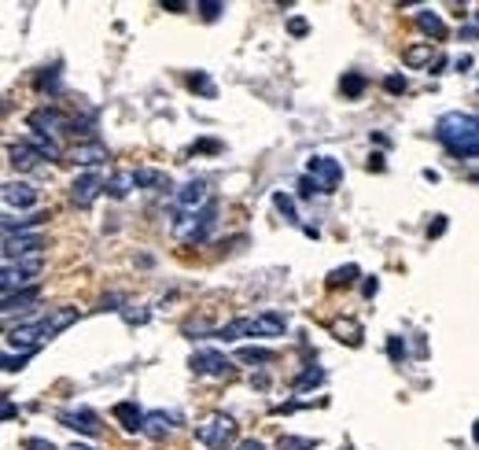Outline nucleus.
Here are the masks:
<instances>
[{"mask_svg":"<svg viewBox=\"0 0 479 450\" xmlns=\"http://www.w3.org/2000/svg\"><path fill=\"white\" fill-rule=\"evenodd\" d=\"M273 207L284 214V222H292V225L302 229V218H299V210H295V200H292V196H284V192H273Z\"/></svg>","mask_w":479,"mask_h":450,"instance_id":"nucleus-31","label":"nucleus"},{"mask_svg":"<svg viewBox=\"0 0 479 450\" xmlns=\"http://www.w3.org/2000/svg\"><path fill=\"white\" fill-rule=\"evenodd\" d=\"M8 163H11L15 170H26V174H34V170H45V166H41V155L34 152L26 140L8 144Z\"/></svg>","mask_w":479,"mask_h":450,"instance_id":"nucleus-16","label":"nucleus"},{"mask_svg":"<svg viewBox=\"0 0 479 450\" xmlns=\"http://www.w3.org/2000/svg\"><path fill=\"white\" fill-rule=\"evenodd\" d=\"M307 30H310L307 19H292V23H288V34H292V37H307Z\"/></svg>","mask_w":479,"mask_h":450,"instance_id":"nucleus-46","label":"nucleus"},{"mask_svg":"<svg viewBox=\"0 0 479 450\" xmlns=\"http://www.w3.org/2000/svg\"><path fill=\"white\" fill-rule=\"evenodd\" d=\"M307 174L321 185V196H329V192H336V185L343 181V166L332 155H314L310 166H307Z\"/></svg>","mask_w":479,"mask_h":450,"instance_id":"nucleus-6","label":"nucleus"},{"mask_svg":"<svg viewBox=\"0 0 479 450\" xmlns=\"http://www.w3.org/2000/svg\"><path fill=\"white\" fill-rule=\"evenodd\" d=\"M192 152H222V144H217V140H195Z\"/></svg>","mask_w":479,"mask_h":450,"instance_id":"nucleus-47","label":"nucleus"},{"mask_svg":"<svg viewBox=\"0 0 479 450\" xmlns=\"http://www.w3.org/2000/svg\"><path fill=\"white\" fill-rule=\"evenodd\" d=\"M111 414H115V421H122L125 432H140V428H144V417H148V414L140 410V406H137V402H129V399H125V402H115V410H111Z\"/></svg>","mask_w":479,"mask_h":450,"instance_id":"nucleus-17","label":"nucleus"},{"mask_svg":"<svg viewBox=\"0 0 479 450\" xmlns=\"http://www.w3.org/2000/svg\"><path fill=\"white\" fill-rule=\"evenodd\" d=\"M332 336L339 339V344H346V347H361V325H358L354 317L336 321V325H332Z\"/></svg>","mask_w":479,"mask_h":450,"instance_id":"nucleus-21","label":"nucleus"},{"mask_svg":"<svg viewBox=\"0 0 479 450\" xmlns=\"http://www.w3.org/2000/svg\"><path fill=\"white\" fill-rule=\"evenodd\" d=\"M195 332H207V336H214V329H210V321H185V336H195Z\"/></svg>","mask_w":479,"mask_h":450,"instance_id":"nucleus-41","label":"nucleus"},{"mask_svg":"<svg viewBox=\"0 0 479 450\" xmlns=\"http://www.w3.org/2000/svg\"><path fill=\"white\" fill-rule=\"evenodd\" d=\"M100 192H107L103 174H100V170H85V174H78L74 185H71V200L78 207H93V200L100 196Z\"/></svg>","mask_w":479,"mask_h":450,"instance_id":"nucleus-8","label":"nucleus"},{"mask_svg":"<svg viewBox=\"0 0 479 450\" xmlns=\"http://www.w3.org/2000/svg\"><path fill=\"white\" fill-rule=\"evenodd\" d=\"M34 203H37V188H34L30 181H8V185H4V207L26 210V207H34Z\"/></svg>","mask_w":479,"mask_h":450,"instance_id":"nucleus-15","label":"nucleus"},{"mask_svg":"<svg viewBox=\"0 0 479 450\" xmlns=\"http://www.w3.org/2000/svg\"><path fill=\"white\" fill-rule=\"evenodd\" d=\"M453 67H457V71H461V74H465V71L472 67V56H461V59H457V63H453Z\"/></svg>","mask_w":479,"mask_h":450,"instance_id":"nucleus-52","label":"nucleus"},{"mask_svg":"<svg viewBox=\"0 0 479 450\" xmlns=\"http://www.w3.org/2000/svg\"><path fill=\"white\" fill-rule=\"evenodd\" d=\"M314 192H321V185H317V181H314L310 174H307V178H302V181H299V196H302V200H310V196H314Z\"/></svg>","mask_w":479,"mask_h":450,"instance_id":"nucleus-43","label":"nucleus"},{"mask_svg":"<svg viewBox=\"0 0 479 450\" xmlns=\"http://www.w3.org/2000/svg\"><path fill=\"white\" fill-rule=\"evenodd\" d=\"M406 85H409V81H406V74H387V78H383V89H387L391 96L406 93Z\"/></svg>","mask_w":479,"mask_h":450,"instance_id":"nucleus-39","label":"nucleus"},{"mask_svg":"<svg viewBox=\"0 0 479 450\" xmlns=\"http://www.w3.org/2000/svg\"><path fill=\"white\" fill-rule=\"evenodd\" d=\"M30 130L34 133H45V137H56V133H63V130H71V122L74 118H67L59 111V107H37V111H30Z\"/></svg>","mask_w":479,"mask_h":450,"instance_id":"nucleus-7","label":"nucleus"},{"mask_svg":"<svg viewBox=\"0 0 479 450\" xmlns=\"http://www.w3.org/2000/svg\"><path fill=\"white\" fill-rule=\"evenodd\" d=\"M59 424L63 428H71V432H81V436H100L103 428H100V417L93 414V410H63L59 414Z\"/></svg>","mask_w":479,"mask_h":450,"instance_id":"nucleus-9","label":"nucleus"},{"mask_svg":"<svg viewBox=\"0 0 479 450\" xmlns=\"http://www.w3.org/2000/svg\"><path fill=\"white\" fill-rule=\"evenodd\" d=\"M23 450H56V443H48V439H37V436H30V439L23 443Z\"/></svg>","mask_w":479,"mask_h":450,"instance_id":"nucleus-45","label":"nucleus"},{"mask_svg":"<svg viewBox=\"0 0 479 450\" xmlns=\"http://www.w3.org/2000/svg\"><path fill=\"white\" fill-rule=\"evenodd\" d=\"M446 225H450V222H446V214H435V222L428 225V237H431V240H435V237H443Z\"/></svg>","mask_w":479,"mask_h":450,"instance_id":"nucleus-44","label":"nucleus"},{"mask_svg":"<svg viewBox=\"0 0 479 450\" xmlns=\"http://www.w3.org/2000/svg\"><path fill=\"white\" fill-rule=\"evenodd\" d=\"M431 59H435V48H431V41H424V45H413V48H406L402 52V63L406 67H431Z\"/></svg>","mask_w":479,"mask_h":450,"instance_id":"nucleus-25","label":"nucleus"},{"mask_svg":"<svg viewBox=\"0 0 479 450\" xmlns=\"http://www.w3.org/2000/svg\"><path fill=\"white\" fill-rule=\"evenodd\" d=\"M30 354L34 351H4V358H0V366H4V373H15V369H23L26 366V362H30Z\"/></svg>","mask_w":479,"mask_h":450,"instance_id":"nucleus-33","label":"nucleus"},{"mask_svg":"<svg viewBox=\"0 0 479 450\" xmlns=\"http://www.w3.org/2000/svg\"><path fill=\"white\" fill-rule=\"evenodd\" d=\"M236 358L240 362H262V366H266V362H277V354L273 351H262V347H240Z\"/></svg>","mask_w":479,"mask_h":450,"instance_id":"nucleus-34","label":"nucleus"},{"mask_svg":"<svg viewBox=\"0 0 479 450\" xmlns=\"http://www.w3.org/2000/svg\"><path fill=\"white\" fill-rule=\"evenodd\" d=\"M417 26H421L428 37H435V41H446V23H443V19L435 15L431 8H421V11H417Z\"/></svg>","mask_w":479,"mask_h":450,"instance_id":"nucleus-24","label":"nucleus"},{"mask_svg":"<svg viewBox=\"0 0 479 450\" xmlns=\"http://www.w3.org/2000/svg\"><path fill=\"white\" fill-rule=\"evenodd\" d=\"M321 380H324V369L310 366V369H302V373L295 377V392H310V388H317Z\"/></svg>","mask_w":479,"mask_h":450,"instance_id":"nucleus-32","label":"nucleus"},{"mask_svg":"<svg viewBox=\"0 0 479 450\" xmlns=\"http://www.w3.org/2000/svg\"><path fill=\"white\" fill-rule=\"evenodd\" d=\"M140 432H144L148 439H166V436L173 432V417L163 414V410H151V414L144 417V428H140Z\"/></svg>","mask_w":479,"mask_h":450,"instance_id":"nucleus-19","label":"nucleus"},{"mask_svg":"<svg viewBox=\"0 0 479 450\" xmlns=\"http://www.w3.org/2000/svg\"><path fill=\"white\" fill-rule=\"evenodd\" d=\"M369 170H383V155H380V152L369 155Z\"/></svg>","mask_w":479,"mask_h":450,"instance_id":"nucleus-51","label":"nucleus"},{"mask_svg":"<svg viewBox=\"0 0 479 450\" xmlns=\"http://www.w3.org/2000/svg\"><path fill=\"white\" fill-rule=\"evenodd\" d=\"M137 185H140V188L166 192V188H170V178L163 174V170H148V166H144V170H137Z\"/></svg>","mask_w":479,"mask_h":450,"instance_id":"nucleus-29","label":"nucleus"},{"mask_svg":"<svg viewBox=\"0 0 479 450\" xmlns=\"http://www.w3.org/2000/svg\"><path fill=\"white\" fill-rule=\"evenodd\" d=\"M78 317H81L78 307H56L48 317H41V332H45V339H52V336H59L63 329H71Z\"/></svg>","mask_w":479,"mask_h":450,"instance_id":"nucleus-12","label":"nucleus"},{"mask_svg":"<svg viewBox=\"0 0 479 450\" xmlns=\"http://www.w3.org/2000/svg\"><path fill=\"white\" fill-rule=\"evenodd\" d=\"M37 89H41V93H59V67L37 74Z\"/></svg>","mask_w":479,"mask_h":450,"instance_id":"nucleus-37","label":"nucleus"},{"mask_svg":"<svg viewBox=\"0 0 479 450\" xmlns=\"http://www.w3.org/2000/svg\"><path fill=\"white\" fill-rule=\"evenodd\" d=\"M358 266L354 262H346V266H336L332 273H329V281H324V285H329V288H346V285H354L358 281Z\"/></svg>","mask_w":479,"mask_h":450,"instance_id":"nucleus-28","label":"nucleus"},{"mask_svg":"<svg viewBox=\"0 0 479 450\" xmlns=\"http://www.w3.org/2000/svg\"><path fill=\"white\" fill-rule=\"evenodd\" d=\"M435 140H439L446 152L457 155V159L479 155V115L446 111L439 122H435Z\"/></svg>","mask_w":479,"mask_h":450,"instance_id":"nucleus-1","label":"nucleus"},{"mask_svg":"<svg viewBox=\"0 0 479 450\" xmlns=\"http://www.w3.org/2000/svg\"><path fill=\"white\" fill-rule=\"evenodd\" d=\"M37 344H45V332H41V321L34 325H19V329H8V351L19 347V351H37Z\"/></svg>","mask_w":479,"mask_h":450,"instance_id":"nucleus-13","label":"nucleus"},{"mask_svg":"<svg viewBox=\"0 0 479 450\" xmlns=\"http://www.w3.org/2000/svg\"><path fill=\"white\" fill-rule=\"evenodd\" d=\"M71 450H93V446H78V443H74V446H71Z\"/></svg>","mask_w":479,"mask_h":450,"instance_id":"nucleus-56","label":"nucleus"},{"mask_svg":"<svg viewBox=\"0 0 479 450\" xmlns=\"http://www.w3.org/2000/svg\"><path fill=\"white\" fill-rule=\"evenodd\" d=\"M343 96H351V100H358L361 93H365V78L361 74H343Z\"/></svg>","mask_w":479,"mask_h":450,"instance_id":"nucleus-36","label":"nucleus"},{"mask_svg":"<svg viewBox=\"0 0 479 450\" xmlns=\"http://www.w3.org/2000/svg\"><path fill=\"white\" fill-rule=\"evenodd\" d=\"M361 292H365L369 299H373V295L380 292V281H376V277H365V285H361Z\"/></svg>","mask_w":479,"mask_h":450,"instance_id":"nucleus-49","label":"nucleus"},{"mask_svg":"<svg viewBox=\"0 0 479 450\" xmlns=\"http://www.w3.org/2000/svg\"><path fill=\"white\" fill-rule=\"evenodd\" d=\"M74 163H81V166H100V163H107V148H103L100 140L78 144V148H74Z\"/></svg>","mask_w":479,"mask_h":450,"instance_id":"nucleus-22","label":"nucleus"},{"mask_svg":"<svg viewBox=\"0 0 479 450\" xmlns=\"http://www.w3.org/2000/svg\"><path fill=\"white\" fill-rule=\"evenodd\" d=\"M41 266H45L41 255H26V259L4 262V273H0V292H4V295H19V292H26V288H37L34 277L41 273Z\"/></svg>","mask_w":479,"mask_h":450,"instance_id":"nucleus-2","label":"nucleus"},{"mask_svg":"<svg viewBox=\"0 0 479 450\" xmlns=\"http://www.w3.org/2000/svg\"><path fill=\"white\" fill-rule=\"evenodd\" d=\"M188 366H192V373L195 377H232L236 373V366L222 354V351H210V347H200L192 358H188Z\"/></svg>","mask_w":479,"mask_h":450,"instance_id":"nucleus-5","label":"nucleus"},{"mask_svg":"<svg viewBox=\"0 0 479 450\" xmlns=\"http://www.w3.org/2000/svg\"><path fill=\"white\" fill-rule=\"evenodd\" d=\"M26 144L34 148V152H37L41 159H48V163H59V159H63V148H59V140H56V137L30 133V137H26Z\"/></svg>","mask_w":479,"mask_h":450,"instance_id":"nucleus-20","label":"nucleus"},{"mask_svg":"<svg viewBox=\"0 0 479 450\" xmlns=\"http://www.w3.org/2000/svg\"><path fill=\"white\" fill-rule=\"evenodd\" d=\"M45 240L37 232H19V237H4V262L11 259H26V255H41Z\"/></svg>","mask_w":479,"mask_h":450,"instance_id":"nucleus-10","label":"nucleus"},{"mask_svg":"<svg viewBox=\"0 0 479 450\" xmlns=\"http://www.w3.org/2000/svg\"><path fill=\"white\" fill-rule=\"evenodd\" d=\"M41 299V288H26V292H19V295H4V314L11 317L15 310H26L30 303H37Z\"/></svg>","mask_w":479,"mask_h":450,"instance_id":"nucleus-27","label":"nucleus"},{"mask_svg":"<svg viewBox=\"0 0 479 450\" xmlns=\"http://www.w3.org/2000/svg\"><path fill=\"white\" fill-rule=\"evenodd\" d=\"M48 222V214L45 210H34V214H23V218H4V237H15V232H23V229H34V225H45Z\"/></svg>","mask_w":479,"mask_h":450,"instance_id":"nucleus-23","label":"nucleus"},{"mask_svg":"<svg viewBox=\"0 0 479 450\" xmlns=\"http://www.w3.org/2000/svg\"><path fill=\"white\" fill-rule=\"evenodd\" d=\"M232 450H266V443H258V439H244V443H236Z\"/></svg>","mask_w":479,"mask_h":450,"instance_id":"nucleus-50","label":"nucleus"},{"mask_svg":"<svg viewBox=\"0 0 479 450\" xmlns=\"http://www.w3.org/2000/svg\"><path fill=\"white\" fill-rule=\"evenodd\" d=\"M217 225V203L210 200L203 210L195 214H185V218H177V225H173V232H177L181 244H203L210 237V229Z\"/></svg>","mask_w":479,"mask_h":450,"instance_id":"nucleus-3","label":"nucleus"},{"mask_svg":"<svg viewBox=\"0 0 479 450\" xmlns=\"http://www.w3.org/2000/svg\"><path fill=\"white\" fill-rule=\"evenodd\" d=\"M163 8H166V11H185L188 4H185V0H170V4H163Z\"/></svg>","mask_w":479,"mask_h":450,"instance_id":"nucleus-53","label":"nucleus"},{"mask_svg":"<svg viewBox=\"0 0 479 450\" xmlns=\"http://www.w3.org/2000/svg\"><path fill=\"white\" fill-rule=\"evenodd\" d=\"M317 443L307 439V436H280L277 439V450H314Z\"/></svg>","mask_w":479,"mask_h":450,"instance_id":"nucleus-35","label":"nucleus"},{"mask_svg":"<svg viewBox=\"0 0 479 450\" xmlns=\"http://www.w3.org/2000/svg\"><path fill=\"white\" fill-rule=\"evenodd\" d=\"M244 336H258V317H232L222 329H214V339H222V344H232V339Z\"/></svg>","mask_w":479,"mask_h":450,"instance_id":"nucleus-14","label":"nucleus"},{"mask_svg":"<svg viewBox=\"0 0 479 450\" xmlns=\"http://www.w3.org/2000/svg\"><path fill=\"white\" fill-rule=\"evenodd\" d=\"M288 332V321L284 314H258V336H284Z\"/></svg>","mask_w":479,"mask_h":450,"instance_id":"nucleus-26","label":"nucleus"},{"mask_svg":"<svg viewBox=\"0 0 479 450\" xmlns=\"http://www.w3.org/2000/svg\"><path fill=\"white\" fill-rule=\"evenodd\" d=\"M472 439L479 443V421H475V428H472Z\"/></svg>","mask_w":479,"mask_h":450,"instance_id":"nucleus-55","label":"nucleus"},{"mask_svg":"<svg viewBox=\"0 0 479 450\" xmlns=\"http://www.w3.org/2000/svg\"><path fill=\"white\" fill-rule=\"evenodd\" d=\"M122 317L129 321V325H144V321H148V310L140 307V310H133V307H122Z\"/></svg>","mask_w":479,"mask_h":450,"instance_id":"nucleus-42","label":"nucleus"},{"mask_svg":"<svg viewBox=\"0 0 479 450\" xmlns=\"http://www.w3.org/2000/svg\"><path fill=\"white\" fill-rule=\"evenodd\" d=\"M387 354H391V362H406V339L402 336H391L387 339Z\"/></svg>","mask_w":479,"mask_h":450,"instance_id":"nucleus-40","label":"nucleus"},{"mask_svg":"<svg viewBox=\"0 0 479 450\" xmlns=\"http://www.w3.org/2000/svg\"><path fill=\"white\" fill-rule=\"evenodd\" d=\"M177 207L185 210V214H195V210H203L210 200H207V181H188V185H181L177 188Z\"/></svg>","mask_w":479,"mask_h":450,"instance_id":"nucleus-11","label":"nucleus"},{"mask_svg":"<svg viewBox=\"0 0 479 450\" xmlns=\"http://www.w3.org/2000/svg\"><path fill=\"white\" fill-rule=\"evenodd\" d=\"M195 8L203 11V19H207V23H214V19L225 11V4H222V0H200V4H195Z\"/></svg>","mask_w":479,"mask_h":450,"instance_id":"nucleus-38","label":"nucleus"},{"mask_svg":"<svg viewBox=\"0 0 479 450\" xmlns=\"http://www.w3.org/2000/svg\"><path fill=\"white\" fill-rule=\"evenodd\" d=\"M0 414H4V421H11V417H15V406H11V399H4V410H0Z\"/></svg>","mask_w":479,"mask_h":450,"instance_id":"nucleus-54","label":"nucleus"},{"mask_svg":"<svg viewBox=\"0 0 479 450\" xmlns=\"http://www.w3.org/2000/svg\"><path fill=\"white\" fill-rule=\"evenodd\" d=\"M133 188H137V170H118V174L107 178V196L111 200H125Z\"/></svg>","mask_w":479,"mask_h":450,"instance_id":"nucleus-18","label":"nucleus"},{"mask_svg":"<svg viewBox=\"0 0 479 450\" xmlns=\"http://www.w3.org/2000/svg\"><path fill=\"white\" fill-rule=\"evenodd\" d=\"M195 439H200L207 450H225L236 439V421L229 414H214L203 424H195Z\"/></svg>","mask_w":479,"mask_h":450,"instance_id":"nucleus-4","label":"nucleus"},{"mask_svg":"<svg viewBox=\"0 0 479 450\" xmlns=\"http://www.w3.org/2000/svg\"><path fill=\"white\" fill-rule=\"evenodd\" d=\"M188 89H192V93H200V96H207V100H214V96H217V89H214V81H210V74H207V71L188 74Z\"/></svg>","mask_w":479,"mask_h":450,"instance_id":"nucleus-30","label":"nucleus"},{"mask_svg":"<svg viewBox=\"0 0 479 450\" xmlns=\"http://www.w3.org/2000/svg\"><path fill=\"white\" fill-rule=\"evenodd\" d=\"M118 303H122V295H103L100 299V310H122Z\"/></svg>","mask_w":479,"mask_h":450,"instance_id":"nucleus-48","label":"nucleus"}]
</instances>
